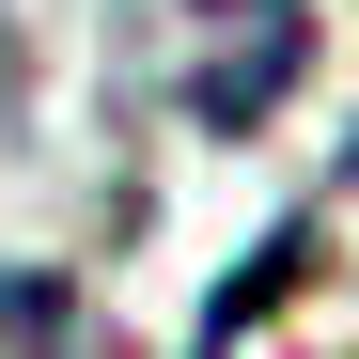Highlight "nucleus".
I'll return each mask as SVG.
<instances>
[{
  "instance_id": "nucleus-1",
  "label": "nucleus",
  "mask_w": 359,
  "mask_h": 359,
  "mask_svg": "<svg viewBox=\"0 0 359 359\" xmlns=\"http://www.w3.org/2000/svg\"><path fill=\"white\" fill-rule=\"evenodd\" d=\"M313 63V0H156V79L203 141H250Z\"/></svg>"
},
{
  "instance_id": "nucleus-2",
  "label": "nucleus",
  "mask_w": 359,
  "mask_h": 359,
  "mask_svg": "<svg viewBox=\"0 0 359 359\" xmlns=\"http://www.w3.org/2000/svg\"><path fill=\"white\" fill-rule=\"evenodd\" d=\"M0 359H126V344L63 266H0Z\"/></svg>"
}]
</instances>
